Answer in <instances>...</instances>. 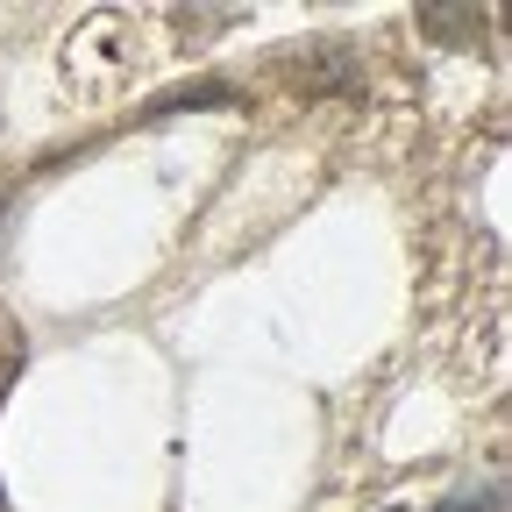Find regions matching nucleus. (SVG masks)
Here are the masks:
<instances>
[{
    "mask_svg": "<svg viewBox=\"0 0 512 512\" xmlns=\"http://www.w3.org/2000/svg\"><path fill=\"white\" fill-rule=\"evenodd\" d=\"M228 100H235L228 86H171V93L150 100V121H164V114H178V107H228Z\"/></svg>",
    "mask_w": 512,
    "mask_h": 512,
    "instance_id": "nucleus-3",
    "label": "nucleus"
},
{
    "mask_svg": "<svg viewBox=\"0 0 512 512\" xmlns=\"http://www.w3.org/2000/svg\"><path fill=\"white\" fill-rule=\"evenodd\" d=\"M420 36H434V43H456V50H477V36H484V22H477V8H420Z\"/></svg>",
    "mask_w": 512,
    "mask_h": 512,
    "instance_id": "nucleus-1",
    "label": "nucleus"
},
{
    "mask_svg": "<svg viewBox=\"0 0 512 512\" xmlns=\"http://www.w3.org/2000/svg\"><path fill=\"white\" fill-rule=\"evenodd\" d=\"M505 498H498V484L491 491H477V498H448V505H434V512H498Z\"/></svg>",
    "mask_w": 512,
    "mask_h": 512,
    "instance_id": "nucleus-4",
    "label": "nucleus"
},
{
    "mask_svg": "<svg viewBox=\"0 0 512 512\" xmlns=\"http://www.w3.org/2000/svg\"><path fill=\"white\" fill-rule=\"evenodd\" d=\"M299 64H313V72H299V86H306V93H335V86H349V79H356V72H349V50H342V43H313V50H306Z\"/></svg>",
    "mask_w": 512,
    "mask_h": 512,
    "instance_id": "nucleus-2",
    "label": "nucleus"
}]
</instances>
